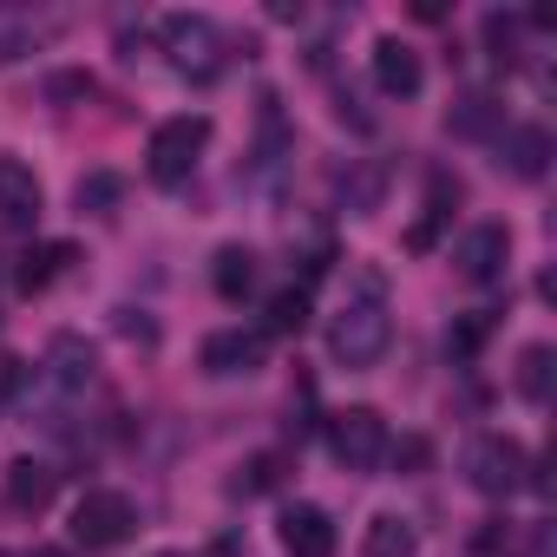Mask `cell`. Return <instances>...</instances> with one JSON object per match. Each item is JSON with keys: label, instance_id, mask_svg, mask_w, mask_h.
Wrapping results in <instances>:
<instances>
[{"label": "cell", "instance_id": "17", "mask_svg": "<svg viewBox=\"0 0 557 557\" xmlns=\"http://www.w3.org/2000/svg\"><path fill=\"white\" fill-rule=\"evenodd\" d=\"M505 164H511L518 177H544V164H550V132H544V125H511V132H505Z\"/></svg>", "mask_w": 557, "mask_h": 557}, {"label": "cell", "instance_id": "4", "mask_svg": "<svg viewBox=\"0 0 557 557\" xmlns=\"http://www.w3.org/2000/svg\"><path fill=\"white\" fill-rule=\"evenodd\" d=\"M329 453L348 466V472H374L387 459V420L374 407H348L329 420Z\"/></svg>", "mask_w": 557, "mask_h": 557}, {"label": "cell", "instance_id": "20", "mask_svg": "<svg viewBox=\"0 0 557 557\" xmlns=\"http://www.w3.org/2000/svg\"><path fill=\"white\" fill-rule=\"evenodd\" d=\"M446 125H453L459 138H492V132H498V106H492L485 92H466V99L446 112Z\"/></svg>", "mask_w": 557, "mask_h": 557}, {"label": "cell", "instance_id": "26", "mask_svg": "<svg viewBox=\"0 0 557 557\" xmlns=\"http://www.w3.org/2000/svg\"><path fill=\"white\" fill-rule=\"evenodd\" d=\"M472 550H479V557H498V550H505V518H485V531L472 537Z\"/></svg>", "mask_w": 557, "mask_h": 557}, {"label": "cell", "instance_id": "24", "mask_svg": "<svg viewBox=\"0 0 557 557\" xmlns=\"http://www.w3.org/2000/svg\"><path fill=\"white\" fill-rule=\"evenodd\" d=\"M119 197H125V177H112V171H92V177H79V190H73V203L92 210V216H106Z\"/></svg>", "mask_w": 557, "mask_h": 557}, {"label": "cell", "instance_id": "19", "mask_svg": "<svg viewBox=\"0 0 557 557\" xmlns=\"http://www.w3.org/2000/svg\"><path fill=\"white\" fill-rule=\"evenodd\" d=\"M413 550H420V537H413V524L394 518V511H381V518L368 524V537H361V557H413Z\"/></svg>", "mask_w": 557, "mask_h": 557}, {"label": "cell", "instance_id": "9", "mask_svg": "<svg viewBox=\"0 0 557 557\" xmlns=\"http://www.w3.org/2000/svg\"><path fill=\"white\" fill-rule=\"evenodd\" d=\"M505 262H511V230L505 223H479V230L459 236V275L466 283H498Z\"/></svg>", "mask_w": 557, "mask_h": 557}, {"label": "cell", "instance_id": "14", "mask_svg": "<svg viewBox=\"0 0 557 557\" xmlns=\"http://www.w3.org/2000/svg\"><path fill=\"white\" fill-rule=\"evenodd\" d=\"M210 289H216L223 302H243V296L256 289V249H243V243H223V249L210 256Z\"/></svg>", "mask_w": 557, "mask_h": 557}, {"label": "cell", "instance_id": "21", "mask_svg": "<svg viewBox=\"0 0 557 557\" xmlns=\"http://www.w3.org/2000/svg\"><path fill=\"white\" fill-rule=\"evenodd\" d=\"M262 329H269V335H302V329H309V289H283V296H269Z\"/></svg>", "mask_w": 557, "mask_h": 557}, {"label": "cell", "instance_id": "30", "mask_svg": "<svg viewBox=\"0 0 557 557\" xmlns=\"http://www.w3.org/2000/svg\"><path fill=\"white\" fill-rule=\"evenodd\" d=\"M394 466H426V440H400L394 446Z\"/></svg>", "mask_w": 557, "mask_h": 557}, {"label": "cell", "instance_id": "5", "mask_svg": "<svg viewBox=\"0 0 557 557\" xmlns=\"http://www.w3.org/2000/svg\"><path fill=\"white\" fill-rule=\"evenodd\" d=\"M524 446L511 440V433H485L472 453H466V479H472V492H485V498H511L518 485H524Z\"/></svg>", "mask_w": 557, "mask_h": 557}, {"label": "cell", "instance_id": "7", "mask_svg": "<svg viewBox=\"0 0 557 557\" xmlns=\"http://www.w3.org/2000/svg\"><path fill=\"white\" fill-rule=\"evenodd\" d=\"M92 374H99V355H92L86 335H53V342H47V387H53L60 400H79V394L92 387Z\"/></svg>", "mask_w": 557, "mask_h": 557}, {"label": "cell", "instance_id": "33", "mask_svg": "<svg viewBox=\"0 0 557 557\" xmlns=\"http://www.w3.org/2000/svg\"><path fill=\"white\" fill-rule=\"evenodd\" d=\"M164 557H184V550H164Z\"/></svg>", "mask_w": 557, "mask_h": 557}, {"label": "cell", "instance_id": "23", "mask_svg": "<svg viewBox=\"0 0 557 557\" xmlns=\"http://www.w3.org/2000/svg\"><path fill=\"white\" fill-rule=\"evenodd\" d=\"M485 335H492V309H472V315H459V322H453L446 355H453V361H472V355L485 348Z\"/></svg>", "mask_w": 557, "mask_h": 557}, {"label": "cell", "instance_id": "18", "mask_svg": "<svg viewBox=\"0 0 557 557\" xmlns=\"http://www.w3.org/2000/svg\"><path fill=\"white\" fill-rule=\"evenodd\" d=\"M550 381H557V348H550V342H531V348L518 355V394H524L531 407H544V400H550Z\"/></svg>", "mask_w": 557, "mask_h": 557}, {"label": "cell", "instance_id": "31", "mask_svg": "<svg viewBox=\"0 0 557 557\" xmlns=\"http://www.w3.org/2000/svg\"><path fill=\"white\" fill-rule=\"evenodd\" d=\"M524 557H557V531H550V524H537V531H531V550H524Z\"/></svg>", "mask_w": 557, "mask_h": 557}, {"label": "cell", "instance_id": "10", "mask_svg": "<svg viewBox=\"0 0 557 557\" xmlns=\"http://www.w3.org/2000/svg\"><path fill=\"white\" fill-rule=\"evenodd\" d=\"M40 203H47V190H40L34 164H21V158H0V223L34 230V223H40Z\"/></svg>", "mask_w": 557, "mask_h": 557}, {"label": "cell", "instance_id": "15", "mask_svg": "<svg viewBox=\"0 0 557 557\" xmlns=\"http://www.w3.org/2000/svg\"><path fill=\"white\" fill-rule=\"evenodd\" d=\"M66 21L53 14V21H34V14H21V8H0V66L8 60H21V53H34L47 34H60Z\"/></svg>", "mask_w": 557, "mask_h": 557}, {"label": "cell", "instance_id": "28", "mask_svg": "<svg viewBox=\"0 0 557 557\" xmlns=\"http://www.w3.org/2000/svg\"><path fill=\"white\" fill-rule=\"evenodd\" d=\"M275 479V459H249V479H236V492H262Z\"/></svg>", "mask_w": 557, "mask_h": 557}, {"label": "cell", "instance_id": "34", "mask_svg": "<svg viewBox=\"0 0 557 557\" xmlns=\"http://www.w3.org/2000/svg\"><path fill=\"white\" fill-rule=\"evenodd\" d=\"M0 557H14V550H0Z\"/></svg>", "mask_w": 557, "mask_h": 557}, {"label": "cell", "instance_id": "12", "mask_svg": "<svg viewBox=\"0 0 557 557\" xmlns=\"http://www.w3.org/2000/svg\"><path fill=\"white\" fill-rule=\"evenodd\" d=\"M420 79H426V73H420V53H413L400 34H381V40H374V86H381L387 99H413Z\"/></svg>", "mask_w": 557, "mask_h": 557}, {"label": "cell", "instance_id": "6", "mask_svg": "<svg viewBox=\"0 0 557 557\" xmlns=\"http://www.w3.org/2000/svg\"><path fill=\"white\" fill-rule=\"evenodd\" d=\"M132 531H138V511H132L125 492H86L73 505V544H86V550H112Z\"/></svg>", "mask_w": 557, "mask_h": 557}, {"label": "cell", "instance_id": "11", "mask_svg": "<svg viewBox=\"0 0 557 557\" xmlns=\"http://www.w3.org/2000/svg\"><path fill=\"white\" fill-rule=\"evenodd\" d=\"M275 537H283L289 557H335V518L322 505H289L283 524H275Z\"/></svg>", "mask_w": 557, "mask_h": 557}, {"label": "cell", "instance_id": "8", "mask_svg": "<svg viewBox=\"0 0 557 557\" xmlns=\"http://www.w3.org/2000/svg\"><path fill=\"white\" fill-rule=\"evenodd\" d=\"M269 361V335H256V329H216L210 342H203V374H256Z\"/></svg>", "mask_w": 557, "mask_h": 557}, {"label": "cell", "instance_id": "1", "mask_svg": "<svg viewBox=\"0 0 557 557\" xmlns=\"http://www.w3.org/2000/svg\"><path fill=\"white\" fill-rule=\"evenodd\" d=\"M394 342V315H387V275L361 269L355 275V296L342 302V315L329 322V355L342 368H374Z\"/></svg>", "mask_w": 557, "mask_h": 557}, {"label": "cell", "instance_id": "27", "mask_svg": "<svg viewBox=\"0 0 557 557\" xmlns=\"http://www.w3.org/2000/svg\"><path fill=\"white\" fill-rule=\"evenodd\" d=\"M14 394H21V361H14V355H0V413H8Z\"/></svg>", "mask_w": 557, "mask_h": 557}, {"label": "cell", "instance_id": "22", "mask_svg": "<svg viewBox=\"0 0 557 557\" xmlns=\"http://www.w3.org/2000/svg\"><path fill=\"white\" fill-rule=\"evenodd\" d=\"M518 40H524V21L518 14H485V53L498 66H518Z\"/></svg>", "mask_w": 557, "mask_h": 557}, {"label": "cell", "instance_id": "29", "mask_svg": "<svg viewBox=\"0 0 557 557\" xmlns=\"http://www.w3.org/2000/svg\"><path fill=\"white\" fill-rule=\"evenodd\" d=\"M79 92H92V79H86V73H66V79H53V99H79Z\"/></svg>", "mask_w": 557, "mask_h": 557}, {"label": "cell", "instance_id": "25", "mask_svg": "<svg viewBox=\"0 0 557 557\" xmlns=\"http://www.w3.org/2000/svg\"><path fill=\"white\" fill-rule=\"evenodd\" d=\"M342 203H348L355 216H374V203H381V171H374V164H361V171L342 184Z\"/></svg>", "mask_w": 557, "mask_h": 557}, {"label": "cell", "instance_id": "13", "mask_svg": "<svg viewBox=\"0 0 557 557\" xmlns=\"http://www.w3.org/2000/svg\"><path fill=\"white\" fill-rule=\"evenodd\" d=\"M53 492H60V472H53L47 459H14V466H8V505H14L21 518H40V511L53 505Z\"/></svg>", "mask_w": 557, "mask_h": 557}, {"label": "cell", "instance_id": "2", "mask_svg": "<svg viewBox=\"0 0 557 557\" xmlns=\"http://www.w3.org/2000/svg\"><path fill=\"white\" fill-rule=\"evenodd\" d=\"M203 145H210V119L203 112H184V119H164L158 132H151V145H145V171H151V184H184L190 171H197V158H203Z\"/></svg>", "mask_w": 557, "mask_h": 557}, {"label": "cell", "instance_id": "32", "mask_svg": "<svg viewBox=\"0 0 557 557\" xmlns=\"http://www.w3.org/2000/svg\"><path fill=\"white\" fill-rule=\"evenodd\" d=\"M34 557H60V550H34Z\"/></svg>", "mask_w": 557, "mask_h": 557}, {"label": "cell", "instance_id": "16", "mask_svg": "<svg viewBox=\"0 0 557 557\" xmlns=\"http://www.w3.org/2000/svg\"><path fill=\"white\" fill-rule=\"evenodd\" d=\"M73 256H79L73 243H40V249H27V256H21V289H27V296H40V289H53V283H60V275L73 269Z\"/></svg>", "mask_w": 557, "mask_h": 557}, {"label": "cell", "instance_id": "3", "mask_svg": "<svg viewBox=\"0 0 557 557\" xmlns=\"http://www.w3.org/2000/svg\"><path fill=\"white\" fill-rule=\"evenodd\" d=\"M164 60L184 79H216L223 73V34L203 14H171L164 21Z\"/></svg>", "mask_w": 557, "mask_h": 557}]
</instances>
